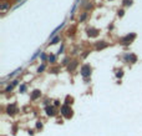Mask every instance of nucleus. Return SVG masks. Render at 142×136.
<instances>
[{
  "mask_svg": "<svg viewBox=\"0 0 142 136\" xmlns=\"http://www.w3.org/2000/svg\"><path fill=\"white\" fill-rule=\"evenodd\" d=\"M26 90H28V85H26V84H21V85L19 86V93H20V94H24Z\"/></svg>",
  "mask_w": 142,
  "mask_h": 136,
  "instance_id": "f3484780",
  "label": "nucleus"
},
{
  "mask_svg": "<svg viewBox=\"0 0 142 136\" xmlns=\"http://www.w3.org/2000/svg\"><path fill=\"white\" fill-rule=\"evenodd\" d=\"M64 50H65V45L62 44V45L60 46V49L57 50V54H59V55H60V54H62V53H64Z\"/></svg>",
  "mask_w": 142,
  "mask_h": 136,
  "instance_id": "c756f323",
  "label": "nucleus"
},
{
  "mask_svg": "<svg viewBox=\"0 0 142 136\" xmlns=\"http://www.w3.org/2000/svg\"><path fill=\"white\" fill-rule=\"evenodd\" d=\"M42 129H44V124H42V121H41V120H37V121H36V125H35V130L41 131Z\"/></svg>",
  "mask_w": 142,
  "mask_h": 136,
  "instance_id": "4468645a",
  "label": "nucleus"
},
{
  "mask_svg": "<svg viewBox=\"0 0 142 136\" xmlns=\"http://www.w3.org/2000/svg\"><path fill=\"white\" fill-rule=\"evenodd\" d=\"M42 104H44V106H45V107H46V106H50V105H51V100H49V99H45Z\"/></svg>",
  "mask_w": 142,
  "mask_h": 136,
  "instance_id": "c85d7f7f",
  "label": "nucleus"
},
{
  "mask_svg": "<svg viewBox=\"0 0 142 136\" xmlns=\"http://www.w3.org/2000/svg\"><path fill=\"white\" fill-rule=\"evenodd\" d=\"M9 6H10V4H9V3H3V4L0 5V9H1V10L4 11V10H6V9H8Z\"/></svg>",
  "mask_w": 142,
  "mask_h": 136,
  "instance_id": "4be33fe9",
  "label": "nucleus"
},
{
  "mask_svg": "<svg viewBox=\"0 0 142 136\" xmlns=\"http://www.w3.org/2000/svg\"><path fill=\"white\" fill-rule=\"evenodd\" d=\"M86 34H87L89 37H96V36H99V34H100V30L96 29V28L90 26V28L86 29Z\"/></svg>",
  "mask_w": 142,
  "mask_h": 136,
  "instance_id": "0eeeda50",
  "label": "nucleus"
},
{
  "mask_svg": "<svg viewBox=\"0 0 142 136\" xmlns=\"http://www.w3.org/2000/svg\"><path fill=\"white\" fill-rule=\"evenodd\" d=\"M113 29V24H111V25H108V30H112Z\"/></svg>",
  "mask_w": 142,
  "mask_h": 136,
  "instance_id": "473e14b6",
  "label": "nucleus"
},
{
  "mask_svg": "<svg viewBox=\"0 0 142 136\" xmlns=\"http://www.w3.org/2000/svg\"><path fill=\"white\" fill-rule=\"evenodd\" d=\"M91 72H92V68H91L90 64H84V65L81 66V69H80V74H81V76L84 77V80L90 79V77H91Z\"/></svg>",
  "mask_w": 142,
  "mask_h": 136,
  "instance_id": "f03ea898",
  "label": "nucleus"
},
{
  "mask_svg": "<svg viewBox=\"0 0 142 136\" xmlns=\"http://www.w3.org/2000/svg\"><path fill=\"white\" fill-rule=\"evenodd\" d=\"M49 58H47V61L51 64V65H54L55 63H56V55H54V54H50V55H47Z\"/></svg>",
  "mask_w": 142,
  "mask_h": 136,
  "instance_id": "ddd939ff",
  "label": "nucleus"
},
{
  "mask_svg": "<svg viewBox=\"0 0 142 136\" xmlns=\"http://www.w3.org/2000/svg\"><path fill=\"white\" fill-rule=\"evenodd\" d=\"M45 69H46V65H45V64H42V65H40V66L37 68L36 72H37V74H41V72H42V71H44Z\"/></svg>",
  "mask_w": 142,
  "mask_h": 136,
  "instance_id": "412c9836",
  "label": "nucleus"
},
{
  "mask_svg": "<svg viewBox=\"0 0 142 136\" xmlns=\"http://www.w3.org/2000/svg\"><path fill=\"white\" fill-rule=\"evenodd\" d=\"M77 66H79V60H72L66 69H67V71H69V72H72V71H75V70H76Z\"/></svg>",
  "mask_w": 142,
  "mask_h": 136,
  "instance_id": "9d476101",
  "label": "nucleus"
},
{
  "mask_svg": "<svg viewBox=\"0 0 142 136\" xmlns=\"http://www.w3.org/2000/svg\"><path fill=\"white\" fill-rule=\"evenodd\" d=\"M47 58H49V56H46V54H45V53H40V59H41L44 63L47 60Z\"/></svg>",
  "mask_w": 142,
  "mask_h": 136,
  "instance_id": "bb28decb",
  "label": "nucleus"
},
{
  "mask_svg": "<svg viewBox=\"0 0 142 136\" xmlns=\"http://www.w3.org/2000/svg\"><path fill=\"white\" fill-rule=\"evenodd\" d=\"M40 98H41V90L35 89V90H33V93H30V100L31 101H36Z\"/></svg>",
  "mask_w": 142,
  "mask_h": 136,
  "instance_id": "6e6552de",
  "label": "nucleus"
},
{
  "mask_svg": "<svg viewBox=\"0 0 142 136\" xmlns=\"http://www.w3.org/2000/svg\"><path fill=\"white\" fill-rule=\"evenodd\" d=\"M82 6H84L85 11H89V10H92V9H94V4L90 3V1H87L86 4H82Z\"/></svg>",
  "mask_w": 142,
  "mask_h": 136,
  "instance_id": "f8f14e48",
  "label": "nucleus"
},
{
  "mask_svg": "<svg viewBox=\"0 0 142 136\" xmlns=\"http://www.w3.org/2000/svg\"><path fill=\"white\" fill-rule=\"evenodd\" d=\"M50 72H52V74H59V72H60V68H57V66L51 68L50 69Z\"/></svg>",
  "mask_w": 142,
  "mask_h": 136,
  "instance_id": "393cba45",
  "label": "nucleus"
},
{
  "mask_svg": "<svg viewBox=\"0 0 142 136\" xmlns=\"http://www.w3.org/2000/svg\"><path fill=\"white\" fill-rule=\"evenodd\" d=\"M28 134H29L30 136H33L34 134H35V130H34V129H31V130H28Z\"/></svg>",
  "mask_w": 142,
  "mask_h": 136,
  "instance_id": "7c9ffc66",
  "label": "nucleus"
},
{
  "mask_svg": "<svg viewBox=\"0 0 142 136\" xmlns=\"http://www.w3.org/2000/svg\"><path fill=\"white\" fill-rule=\"evenodd\" d=\"M14 87H15V85H14V84L11 82V84H9V85H8V86L5 87L4 93H5V94H8V93H11V91L14 90Z\"/></svg>",
  "mask_w": 142,
  "mask_h": 136,
  "instance_id": "dca6fc26",
  "label": "nucleus"
},
{
  "mask_svg": "<svg viewBox=\"0 0 142 136\" xmlns=\"http://www.w3.org/2000/svg\"><path fill=\"white\" fill-rule=\"evenodd\" d=\"M5 112H6L9 116H15V115L19 112L18 105H16L15 102H13V104H9V105L6 106V110H5Z\"/></svg>",
  "mask_w": 142,
  "mask_h": 136,
  "instance_id": "20e7f679",
  "label": "nucleus"
},
{
  "mask_svg": "<svg viewBox=\"0 0 142 136\" xmlns=\"http://www.w3.org/2000/svg\"><path fill=\"white\" fill-rule=\"evenodd\" d=\"M123 60H125L126 63H131V64H135V63H137V56H136L135 54L127 53V54H125V55H123Z\"/></svg>",
  "mask_w": 142,
  "mask_h": 136,
  "instance_id": "423d86ee",
  "label": "nucleus"
},
{
  "mask_svg": "<svg viewBox=\"0 0 142 136\" xmlns=\"http://www.w3.org/2000/svg\"><path fill=\"white\" fill-rule=\"evenodd\" d=\"M54 106H55V107H61V106H62V104H61V101L57 99V100H55V101H54Z\"/></svg>",
  "mask_w": 142,
  "mask_h": 136,
  "instance_id": "cd10ccee",
  "label": "nucleus"
},
{
  "mask_svg": "<svg viewBox=\"0 0 142 136\" xmlns=\"http://www.w3.org/2000/svg\"><path fill=\"white\" fill-rule=\"evenodd\" d=\"M122 76H123V70H122V69L117 70V72H116V77H117V79H121Z\"/></svg>",
  "mask_w": 142,
  "mask_h": 136,
  "instance_id": "5701e85b",
  "label": "nucleus"
},
{
  "mask_svg": "<svg viewBox=\"0 0 142 136\" xmlns=\"http://www.w3.org/2000/svg\"><path fill=\"white\" fill-rule=\"evenodd\" d=\"M65 104H66V105H72V104H74V98L67 95V96L65 98Z\"/></svg>",
  "mask_w": 142,
  "mask_h": 136,
  "instance_id": "a211bd4d",
  "label": "nucleus"
},
{
  "mask_svg": "<svg viewBox=\"0 0 142 136\" xmlns=\"http://www.w3.org/2000/svg\"><path fill=\"white\" fill-rule=\"evenodd\" d=\"M123 15H125V10H123V9H118V10H117V16H118V18H122Z\"/></svg>",
  "mask_w": 142,
  "mask_h": 136,
  "instance_id": "a878e982",
  "label": "nucleus"
},
{
  "mask_svg": "<svg viewBox=\"0 0 142 136\" xmlns=\"http://www.w3.org/2000/svg\"><path fill=\"white\" fill-rule=\"evenodd\" d=\"M108 46V42H106V41H104V40H101V41H96L95 42V50H102V49H105V48H107Z\"/></svg>",
  "mask_w": 142,
  "mask_h": 136,
  "instance_id": "1a4fd4ad",
  "label": "nucleus"
},
{
  "mask_svg": "<svg viewBox=\"0 0 142 136\" xmlns=\"http://www.w3.org/2000/svg\"><path fill=\"white\" fill-rule=\"evenodd\" d=\"M69 64H70V58L69 56H66V58H64V60L61 61V65H64V66H69Z\"/></svg>",
  "mask_w": 142,
  "mask_h": 136,
  "instance_id": "6ab92c4d",
  "label": "nucleus"
},
{
  "mask_svg": "<svg viewBox=\"0 0 142 136\" xmlns=\"http://www.w3.org/2000/svg\"><path fill=\"white\" fill-rule=\"evenodd\" d=\"M75 30H76V28H75V26H72L71 29H69V30H67V36H74V35H75L74 31H75Z\"/></svg>",
  "mask_w": 142,
  "mask_h": 136,
  "instance_id": "b1692460",
  "label": "nucleus"
},
{
  "mask_svg": "<svg viewBox=\"0 0 142 136\" xmlns=\"http://www.w3.org/2000/svg\"><path fill=\"white\" fill-rule=\"evenodd\" d=\"M60 112H61V115H62L65 119H67V120L74 116V110L71 109L70 105H66V104H62V106L60 107Z\"/></svg>",
  "mask_w": 142,
  "mask_h": 136,
  "instance_id": "f257e3e1",
  "label": "nucleus"
},
{
  "mask_svg": "<svg viewBox=\"0 0 142 136\" xmlns=\"http://www.w3.org/2000/svg\"><path fill=\"white\" fill-rule=\"evenodd\" d=\"M87 18H89V13H87V11H84V13H81V14L79 15V21H80V23H84Z\"/></svg>",
  "mask_w": 142,
  "mask_h": 136,
  "instance_id": "9b49d317",
  "label": "nucleus"
},
{
  "mask_svg": "<svg viewBox=\"0 0 142 136\" xmlns=\"http://www.w3.org/2000/svg\"><path fill=\"white\" fill-rule=\"evenodd\" d=\"M45 112H46V115H47L49 117H55V116L57 115V110H56V107H55L54 105L46 106V107H45Z\"/></svg>",
  "mask_w": 142,
  "mask_h": 136,
  "instance_id": "39448f33",
  "label": "nucleus"
},
{
  "mask_svg": "<svg viewBox=\"0 0 142 136\" xmlns=\"http://www.w3.org/2000/svg\"><path fill=\"white\" fill-rule=\"evenodd\" d=\"M61 40V37L57 35V36H55V37H52L51 40H50V42H49V45H55V44H57L59 41Z\"/></svg>",
  "mask_w": 142,
  "mask_h": 136,
  "instance_id": "2eb2a0df",
  "label": "nucleus"
},
{
  "mask_svg": "<svg viewBox=\"0 0 142 136\" xmlns=\"http://www.w3.org/2000/svg\"><path fill=\"white\" fill-rule=\"evenodd\" d=\"M89 54H90V51H85V54H82V58L85 59V58H86V56H87Z\"/></svg>",
  "mask_w": 142,
  "mask_h": 136,
  "instance_id": "2f4dec72",
  "label": "nucleus"
},
{
  "mask_svg": "<svg viewBox=\"0 0 142 136\" xmlns=\"http://www.w3.org/2000/svg\"><path fill=\"white\" fill-rule=\"evenodd\" d=\"M132 3H133V0H122V5H123V6H126V8L131 6V5H132Z\"/></svg>",
  "mask_w": 142,
  "mask_h": 136,
  "instance_id": "aec40b11",
  "label": "nucleus"
},
{
  "mask_svg": "<svg viewBox=\"0 0 142 136\" xmlns=\"http://www.w3.org/2000/svg\"><path fill=\"white\" fill-rule=\"evenodd\" d=\"M135 39H136V34L135 33H131V34H127V35H125L123 37L118 39V42L121 45H130Z\"/></svg>",
  "mask_w": 142,
  "mask_h": 136,
  "instance_id": "7ed1b4c3",
  "label": "nucleus"
}]
</instances>
